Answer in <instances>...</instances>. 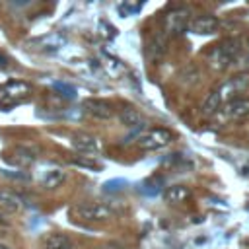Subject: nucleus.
<instances>
[{
  "label": "nucleus",
  "mask_w": 249,
  "mask_h": 249,
  "mask_svg": "<svg viewBox=\"0 0 249 249\" xmlns=\"http://www.w3.org/2000/svg\"><path fill=\"white\" fill-rule=\"evenodd\" d=\"M33 93V88L29 82L23 80H10L0 84V109L8 111L23 101H27Z\"/></svg>",
  "instance_id": "obj_1"
},
{
  "label": "nucleus",
  "mask_w": 249,
  "mask_h": 249,
  "mask_svg": "<svg viewBox=\"0 0 249 249\" xmlns=\"http://www.w3.org/2000/svg\"><path fill=\"white\" fill-rule=\"evenodd\" d=\"M239 54H241V41L239 39H226L212 49L208 60L216 70H224V68L231 66L239 58Z\"/></svg>",
  "instance_id": "obj_2"
},
{
  "label": "nucleus",
  "mask_w": 249,
  "mask_h": 249,
  "mask_svg": "<svg viewBox=\"0 0 249 249\" xmlns=\"http://www.w3.org/2000/svg\"><path fill=\"white\" fill-rule=\"evenodd\" d=\"M70 214L82 222H109L115 218L113 210L101 202H80L70 208Z\"/></svg>",
  "instance_id": "obj_3"
},
{
  "label": "nucleus",
  "mask_w": 249,
  "mask_h": 249,
  "mask_svg": "<svg viewBox=\"0 0 249 249\" xmlns=\"http://www.w3.org/2000/svg\"><path fill=\"white\" fill-rule=\"evenodd\" d=\"M171 142H173V132L169 128H150L136 138V146L144 152L161 150Z\"/></svg>",
  "instance_id": "obj_4"
},
{
  "label": "nucleus",
  "mask_w": 249,
  "mask_h": 249,
  "mask_svg": "<svg viewBox=\"0 0 249 249\" xmlns=\"http://www.w3.org/2000/svg\"><path fill=\"white\" fill-rule=\"evenodd\" d=\"M84 113H88L89 117L97 119V121H109L115 117V107L107 101V99H99V97H88L82 103Z\"/></svg>",
  "instance_id": "obj_5"
},
{
  "label": "nucleus",
  "mask_w": 249,
  "mask_h": 249,
  "mask_svg": "<svg viewBox=\"0 0 249 249\" xmlns=\"http://www.w3.org/2000/svg\"><path fill=\"white\" fill-rule=\"evenodd\" d=\"M247 86H249V78H247V76H233V78L226 80V82L216 89L218 95H220V99H222V105L228 103V101H231V99H237V95H239L241 91H245Z\"/></svg>",
  "instance_id": "obj_6"
},
{
  "label": "nucleus",
  "mask_w": 249,
  "mask_h": 249,
  "mask_svg": "<svg viewBox=\"0 0 249 249\" xmlns=\"http://www.w3.org/2000/svg\"><path fill=\"white\" fill-rule=\"evenodd\" d=\"M70 144L76 152L80 154H97L103 146H101V140L91 136V134H86V132H76L72 134L70 138Z\"/></svg>",
  "instance_id": "obj_7"
},
{
  "label": "nucleus",
  "mask_w": 249,
  "mask_h": 249,
  "mask_svg": "<svg viewBox=\"0 0 249 249\" xmlns=\"http://www.w3.org/2000/svg\"><path fill=\"white\" fill-rule=\"evenodd\" d=\"M62 45H64V37L60 33H47L27 41V47L35 51H58Z\"/></svg>",
  "instance_id": "obj_8"
},
{
  "label": "nucleus",
  "mask_w": 249,
  "mask_h": 249,
  "mask_svg": "<svg viewBox=\"0 0 249 249\" xmlns=\"http://www.w3.org/2000/svg\"><path fill=\"white\" fill-rule=\"evenodd\" d=\"M189 23V10L187 8H175L171 12H167L165 16V29L169 33H179L187 27Z\"/></svg>",
  "instance_id": "obj_9"
},
{
  "label": "nucleus",
  "mask_w": 249,
  "mask_h": 249,
  "mask_svg": "<svg viewBox=\"0 0 249 249\" xmlns=\"http://www.w3.org/2000/svg\"><path fill=\"white\" fill-rule=\"evenodd\" d=\"M220 27V19L216 16H198L191 21V31L196 35H212Z\"/></svg>",
  "instance_id": "obj_10"
},
{
  "label": "nucleus",
  "mask_w": 249,
  "mask_h": 249,
  "mask_svg": "<svg viewBox=\"0 0 249 249\" xmlns=\"http://www.w3.org/2000/svg\"><path fill=\"white\" fill-rule=\"evenodd\" d=\"M247 115H249V99L247 97H237V99H231L224 105V117L226 119L237 121V119H243Z\"/></svg>",
  "instance_id": "obj_11"
},
{
  "label": "nucleus",
  "mask_w": 249,
  "mask_h": 249,
  "mask_svg": "<svg viewBox=\"0 0 249 249\" xmlns=\"http://www.w3.org/2000/svg\"><path fill=\"white\" fill-rule=\"evenodd\" d=\"M43 249H74V241L62 231H51L41 239Z\"/></svg>",
  "instance_id": "obj_12"
},
{
  "label": "nucleus",
  "mask_w": 249,
  "mask_h": 249,
  "mask_svg": "<svg viewBox=\"0 0 249 249\" xmlns=\"http://www.w3.org/2000/svg\"><path fill=\"white\" fill-rule=\"evenodd\" d=\"M64 179H66V173H64L62 167H47V169L41 173L39 183L43 185V189L53 191V189L60 187V185L64 183Z\"/></svg>",
  "instance_id": "obj_13"
},
{
  "label": "nucleus",
  "mask_w": 249,
  "mask_h": 249,
  "mask_svg": "<svg viewBox=\"0 0 249 249\" xmlns=\"http://www.w3.org/2000/svg\"><path fill=\"white\" fill-rule=\"evenodd\" d=\"M4 160L14 163V165H29V163H33L35 156H33L31 150H27L23 146H16V148L4 152Z\"/></svg>",
  "instance_id": "obj_14"
},
{
  "label": "nucleus",
  "mask_w": 249,
  "mask_h": 249,
  "mask_svg": "<svg viewBox=\"0 0 249 249\" xmlns=\"http://www.w3.org/2000/svg\"><path fill=\"white\" fill-rule=\"evenodd\" d=\"M119 121L128 128H142L146 124L144 115L134 107H124L119 111Z\"/></svg>",
  "instance_id": "obj_15"
},
{
  "label": "nucleus",
  "mask_w": 249,
  "mask_h": 249,
  "mask_svg": "<svg viewBox=\"0 0 249 249\" xmlns=\"http://www.w3.org/2000/svg\"><path fill=\"white\" fill-rule=\"evenodd\" d=\"M21 208V200L8 191H0V214H14Z\"/></svg>",
  "instance_id": "obj_16"
},
{
  "label": "nucleus",
  "mask_w": 249,
  "mask_h": 249,
  "mask_svg": "<svg viewBox=\"0 0 249 249\" xmlns=\"http://www.w3.org/2000/svg\"><path fill=\"white\" fill-rule=\"evenodd\" d=\"M187 196H189V189L185 185H171L163 191V200L169 204L183 202V200H187Z\"/></svg>",
  "instance_id": "obj_17"
},
{
  "label": "nucleus",
  "mask_w": 249,
  "mask_h": 249,
  "mask_svg": "<svg viewBox=\"0 0 249 249\" xmlns=\"http://www.w3.org/2000/svg\"><path fill=\"white\" fill-rule=\"evenodd\" d=\"M222 107V99H220V95H218V91L214 89V91H210L206 97H204V101H202V115H214V113H218V109Z\"/></svg>",
  "instance_id": "obj_18"
},
{
  "label": "nucleus",
  "mask_w": 249,
  "mask_h": 249,
  "mask_svg": "<svg viewBox=\"0 0 249 249\" xmlns=\"http://www.w3.org/2000/svg\"><path fill=\"white\" fill-rule=\"evenodd\" d=\"M53 88H54L56 91H60V95H62V97H68V99H74V97H76V88H74V86H70V84L54 82V84H53Z\"/></svg>",
  "instance_id": "obj_19"
},
{
  "label": "nucleus",
  "mask_w": 249,
  "mask_h": 249,
  "mask_svg": "<svg viewBox=\"0 0 249 249\" xmlns=\"http://www.w3.org/2000/svg\"><path fill=\"white\" fill-rule=\"evenodd\" d=\"M126 185H128L126 179H109V181L103 183V191H107V193H115V191H123Z\"/></svg>",
  "instance_id": "obj_20"
},
{
  "label": "nucleus",
  "mask_w": 249,
  "mask_h": 249,
  "mask_svg": "<svg viewBox=\"0 0 249 249\" xmlns=\"http://www.w3.org/2000/svg\"><path fill=\"white\" fill-rule=\"evenodd\" d=\"M142 191H144L146 195H150V196H152V195H158V193L161 191V183L156 181V179H150V181L144 183V189H142Z\"/></svg>",
  "instance_id": "obj_21"
},
{
  "label": "nucleus",
  "mask_w": 249,
  "mask_h": 249,
  "mask_svg": "<svg viewBox=\"0 0 249 249\" xmlns=\"http://www.w3.org/2000/svg\"><path fill=\"white\" fill-rule=\"evenodd\" d=\"M10 64V60H8V56L4 54V53H0V68H6Z\"/></svg>",
  "instance_id": "obj_22"
},
{
  "label": "nucleus",
  "mask_w": 249,
  "mask_h": 249,
  "mask_svg": "<svg viewBox=\"0 0 249 249\" xmlns=\"http://www.w3.org/2000/svg\"><path fill=\"white\" fill-rule=\"evenodd\" d=\"M0 249H10L8 245H4V243H0Z\"/></svg>",
  "instance_id": "obj_23"
}]
</instances>
